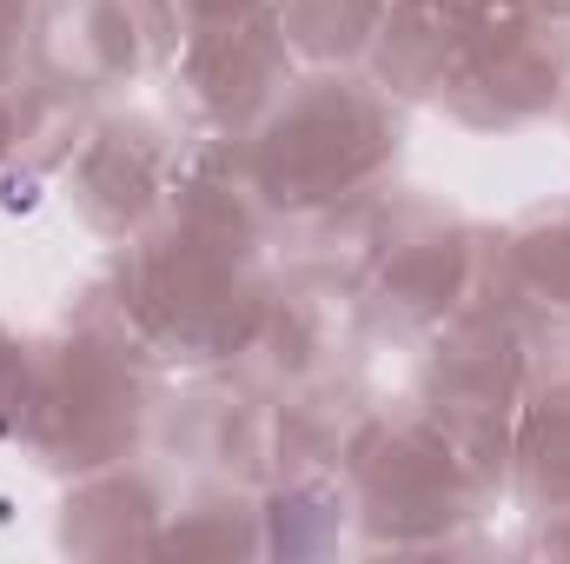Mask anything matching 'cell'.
I'll use <instances>...</instances> for the list:
<instances>
[{
	"label": "cell",
	"instance_id": "obj_22",
	"mask_svg": "<svg viewBox=\"0 0 570 564\" xmlns=\"http://www.w3.org/2000/svg\"><path fill=\"white\" fill-rule=\"evenodd\" d=\"M94 114H100L94 100L20 74V146H13V159L0 173V206L7 213H33L40 193L60 186V173H67V159H73V146H80Z\"/></svg>",
	"mask_w": 570,
	"mask_h": 564
},
{
	"label": "cell",
	"instance_id": "obj_7",
	"mask_svg": "<svg viewBox=\"0 0 570 564\" xmlns=\"http://www.w3.org/2000/svg\"><path fill=\"white\" fill-rule=\"evenodd\" d=\"M179 40L186 20L173 0H40L27 74L94 107H114L146 74H166Z\"/></svg>",
	"mask_w": 570,
	"mask_h": 564
},
{
	"label": "cell",
	"instance_id": "obj_3",
	"mask_svg": "<svg viewBox=\"0 0 570 564\" xmlns=\"http://www.w3.org/2000/svg\"><path fill=\"white\" fill-rule=\"evenodd\" d=\"M412 140V107L392 100L372 67H298L266 120L246 134L259 193L279 220L338 206L399 179Z\"/></svg>",
	"mask_w": 570,
	"mask_h": 564
},
{
	"label": "cell",
	"instance_id": "obj_19",
	"mask_svg": "<svg viewBox=\"0 0 570 564\" xmlns=\"http://www.w3.org/2000/svg\"><path fill=\"white\" fill-rule=\"evenodd\" d=\"M524 518L570 512V359L544 366L511 412V492Z\"/></svg>",
	"mask_w": 570,
	"mask_h": 564
},
{
	"label": "cell",
	"instance_id": "obj_1",
	"mask_svg": "<svg viewBox=\"0 0 570 564\" xmlns=\"http://www.w3.org/2000/svg\"><path fill=\"white\" fill-rule=\"evenodd\" d=\"M358 552H464L511 492V425L464 431L419 392H379L345 445Z\"/></svg>",
	"mask_w": 570,
	"mask_h": 564
},
{
	"label": "cell",
	"instance_id": "obj_30",
	"mask_svg": "<svg viewBox=\"0 0 570 564\" xmlns=\"http://www.w3.org/2000/svg\"><path fill=\"white\" fill-rule=\"evenodd\" d=\"M558 120H564V127H570V87H564V114H558Z\"/></svg>",
	"mask_w": 570,
	"mask_h": 564
},
{
	"label": "cell",
	"instance_id": "obj_9",
	"mask_svg": "<svg viewBox=\"0 0 570 564\" xmlns=\"http://www.w3.org/2000/svg\"><path fill=\"white\" fill-rule=\"evenodd\" d=\"M292 74H298V54L285 47L273 7H253L233 20L186 27V40L159 80H166V114L179 120V134H239L246 140Z\"/></svg>",
	"mask_w": 570,
	"mask_h": 564
},
{
	"label": "cell",
	"instance_id": "obj_25",
	"mask_svg": "<svg viewBox=\"0 0 570 564\" xmlns=\"http://www.w3.org/2000/svg\"><path fill=\"white\" fill-rule=\"evenodd\" d=\"M33 7H40V0H0V87L27 74V40H33Z\"/></svg>",
	"mask_w": 570,
	"mask_h": 564
},
{
	"label": "cell",
	"instance_id": "obj_14",
	"mask_svg": "<svg viewBox=\"0 0 570 564\" xmlns=\"http://www.w3.org/2000/svg\"><path fill=\"white\" fill-rule=\"evenodd\" d=\"M173 485H179V471L159 451H134V458L100 465V471L60 478L53 552L80 564H114L134 558V552H153L166 505H173Z\"/></svg>",
	"mask_w": 570,
	"mask_h": 564
},
{
	"label": "cell",
	"instance_id": "obj_11",
	"mask_svg": "<svg viewBox=\"0 0 570 564\" xmlns=\"http://www.w3.org/2000/svg\"><path fill=\"white\" fill-rule=\"evenodd\" d=\"M518 20H531L524 0H392L365 67L392 100L438 114V100L464 80V67Z\"/></svg>",
	"mask_w": 570,
	"mask_h": 564
},
{
	"label": "cell",
	"instance_id": "obj_15",
	"mask_svg": "<svg viewBox=\"0 0 570 564\" xmlns=\"http://www.w3.org/2000/svg\"><path fill=\"white\" fill-rule=\"evenodd\" d=\"M166 213L179 226H199V233L246 246V253H273V240H279V213L266 206L253 153L239 134H186L179 140Z\"/></svg>",
	"mask_w": 570,
	"mask_h": 564
},
{
	"label": "cell",
	"instance_id": "obj_24",
	"mask_svg": "<svg viewBox=\"0 0 570 564\" xmlns=\"http://www.w3.org/2000/svg\"><path fill=\"white\" fill-rule=\"evenodd\" d=\"M27 386H33V332L0 319V445H20Z\"/></svg>",
	"mask_w": 570,
	"mask_h": 564
},
{
	"label": "cell",
	"instance_id": "obj_20",
	"mask_svg": "<svg viewBox=\"0 0 570 564\" xmlns=\"http://www.w3.org/2000/svg\"><path fill=\"white\" fill-rule=\"evenodd\" d=\"M259 512H266V558H338L345 545H358V505L345 465L279 471L273 485H259Z\"/></svg>",
	"mask_w": 570,
	"mask_h": 564
},
{
	"label": "cell",
	"instance_id": "obj_4",
	"mask_svg": "<svg viewBox=\"0 0 570 564\" xmlns=\"http://www.w3.org/2000/svg\"><path fill=\"white\" fill-rule=\"evenodd\" d=\"M166 366L127 332L53 319L33 332V386L20 419V458L47 478H80L114 458H134L153 438V412L166 392Z\"/></svg>",
	"mask_w": 570,
	"mask_h": 564
},
{
	"label": "cell",
	"instance_id": "obj_13",
	"mask_svg": "<svg viewBox=\"0 0 570 564\" xmlns=\"http://www.w3.org/2000/svg\"><path fill=\"white\" fill-rule=\"evenodd\" d=\"M564 87H570V20L531 13L464 67V80L438 100V114L458 134L504 140V134H524V127H544L551 114H564Z\"/></svg>",
	"mask_w": 570,
	"mask_h": 564
},
{
	"label": "cell",
	"instance_id": "obj_10",
	"mask_svg": "<svg viewBox=\"0 0 570 564\" xmlns=\"http://www.w3.org/2000/svg\"><path fill=\"white\" fill-rule=\"evenodd\" d=\"M146 451H159L179 478L226 471L246 485L273 478V392L246 386L239 372H173L153 412Z\"/></svg>",
	"mask_w": 570,
	"mask_h": 564
},
{
	"label": "cell",
	"instance_id": "obj_16",
	"mask_svg": "<svg viewBox=\"0 0 570 564\" xmlns=\"http://www.w3.org/2000/svg\"><path fill=\"white\" fill-rule=\"evenodd\" d=\"M399 206H405V179H385V186L352 193L338 206L279 220L273 266L279 273H305V280H325V285H345V292H365L385 240H392V226H399Z\"/></svg>",
	"mask_w": 570,
	"mask_h": 564
},
{
	"label": "cell",
	"instance_id": "obj_27",
	"mask_svg": "<svg viewBox=\"0 0 570 564\" xmlns=\"http://www.w3.org/2000/svg\"><path fill=\"white\" fill-rule=\"evenodd\" d=\"M173 7H179V20H186V27H206V20L253 13V7H266V0H173Z\"/></svg>",
	"mask_w": 570,
	"mask_h": 564
},
{
	"label": "cell",
	"instance_id": "obj_12",
	"mask_svg": "<svg viewBox=\"0 0 570 564\" xmlns=\"http://www.w3.org/2000/svg\"><path fill=\"white\" fill-rule=\"evenodd\" d=\"M372 352L365 339V312H358V292L325 280H305V273H279L273 299H266V319L253 332V346L239 352V372L246 386L259 392H298L312 379H332V372H352L358 359Z\"/></svg>",
	"mask_w": 570,
	"mask_h": 564
},
{
	"label": "cell",
	"instance_id": "obj_6",
	"mask_svg": "<svg viewBox=\"0 0 570 564\" xmlns=\"http://www.w3.org/2000/svg\"><path fill=\"white\" fill-rule=\"evenodd\" d=\"M491 233L498 226L431 200L425 186H405L399 226L358 292L365 339L372 346H419L451 312H464L491 273Z\"/></svg>",
	"mask_w": 570,
	"mask_h": 564
},
{
	"label": "cell",
	"instance_id": "obj_5",
	"mask_svg": "<svg viewBox=\"0 0 570 564\" xmlns=\"http://www.w3.org/2000/svg\"><path fill=\"white\" fill-rule=\"evenodd\" d=\"M412 352H419L412 392L425 399L438 419L464 425V431H504L511 412H518V399L531 392V379L544 366L570 359V325L531 319L524 305L504 299V285L484 273L478 299L464 312H451Z\"/></svg>",
	"mask_w": 570,
	"mask_h": 564
},
{
	"label": "cell",
	"instance_id": "obj_18",
	"mask_svg": "<svg viewBox=\"0 0 570 564\" xmlns=\"http://www.w3.org/2000/svg\"><path fill=\"white\" fill-rule=\"evenodd\" d=\"M491 280L531 319L570 325V193L518 206L491 240Z\"/></svg>",
	"mask_w": 570,
	"mask_h": 564
},
{
	"label": "cell",
	"instance_id": "obj_26",
	"mask_svg": "<svg viewBox=\"0 0 570 564\" xmlns=\"http://www.w3.org/2000/svg\"><path fill=\"white\" fill-rule=\"evenodd\" d=\"M524 552H531V558H570V512L524 518Z\"/></svg>",
	"mask_w": 570,
	"mask_h": 564
},
{
	"label": "cell",
	"instance_id": "obj_29",
	"mask_svg": "<svg viewBox=\"0 0 570 564\" xmlns=\"http://www.w3.org/2000/svg\"><path fill=\"white\" fill-rule=\"evenodd\" d=\"M531 13H544V20H570V0H524Z\"/></svg>",
	"mask_w": 570,
	"mask_h": 564
},
{
	"label": "cell",
	"instance_id": "obj_17",
	"mask_svg": "<svg viewBox=\"0 0 570 564\" xmlns=\"http://www.w3.org/2000/svg\"><path fill=\"white\" fill-rule=\"evenodd\" d=\"M153 558H219V564L266 558L259 485L226 478V471H186L173 485V505H166V525L153 538Z\"/></svg>",
	"mask_w": 570,
	"mask_h": 564
},
{
	"label": "cell",
	"instance_id": "obj_23",
	"mask_svg": "<svg viewBox=\"0 0 570 564\" xmlns=\"http://www.w3.org/2000/svg\"><path fill=\"white\" fill-rule=\"evenodd\" d=\"M298 67H365L392 0H266Z\"/></svg>",
	"mask_w": 570,
	"mask_h": 564
},
{
	"label": "cell",
	"instance_id": "obj_8",
	"mask_svg": "<svg viewBox=\"0 0 570 564\" xmlns=\"http://www.w3.org/2000/svg\"><path fill=\"white\" fill-rule=\"evenodd\" d=\"M179 120L153 114V107H100L87 120V134L73 146L67 173H60V206L100 240V246H127L166 213L173 193V159H179Z\"/></svg>",
	"mask_w": 570,
	"mask_h": 564
},
{
	"label": "cell",
	"instance_id": "obj_28",
	"mask_svg": "<svg viewBox=\"0 0 570 564\" xmlns=\"http://www.w3.org/2000/svg\"><path fill=\"white\" fill-rule=\"evenodd\" d=\"M13 146H20V80H7V87H0V173H7Z\"/></svg>",
	"mask_w": 570,
	"mask_h": 564
},
{
	"label": "cell",
	"instance_id": "obj_2",
	"mask_svg": "<svg viewBox=\"0 0 570 564\" xmlns=\"http://www.w3.org/2000/svg\"><path fill=\"white\" fill-rule=\"evenodd\" d=\"M107 273L140 325V346L166 372H226L253 346L266 299H273V253L226 246L199 226L159 213L140 240L107 246Z\"/></svg>",
	"mask_w": 570,
	"mask_h": 564
},
{
	"label": "cell",
	"instance_id": "obj_21",
	"mask_svg": "<svg viewBox=\"0 0 570 564\" xmlns=\"http://www.w3.org/2000/svg\"><path fill=\"white\" fill-rule=\"evenodd\" d=\"M372 399L379 392L358 379V366L332 372V379H312L298 392H273V478L279 471H312V465H345V445L365 425Z\"/></svg>",
	"mask_w": 570,
	"mask_h": 564
}]
</instances>
